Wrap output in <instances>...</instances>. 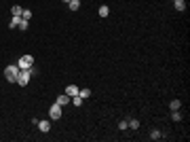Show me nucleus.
Wrapping results in <instances>:
<instances>
[{
    "label": "nucleus",
    "instance_id": "1",
    "mask_svg": "<svg viewBox=\"0 0 190 142\" xmlns=\"http://www.w3.org/2000/svg\"><path fill=\"white\" fill-rule=\"evenodd\" d=\"M17 74H19V66H17V64H8V66L4 68V79H6L8 83H15V81H17Z\"/></svg>",
    "mask_w": 190,
    "mask_h": 142
},
{
    "label": "nucleus",
    "instance_id": "2",
    "mask_svg": "<svg viewBox=\"0 0 190 142\" xmlns=\"http://www.w3.org/2000/svg\"><path fill=\"white\" fill-rule=\"evenodd\" d=\"M17 66H19V70H25V68L34 66V57L32 55H21L19 62H17Z\"/></svg>",
    "mask_w": 190,
    "mask_h": 142
},
{
    "label": "nucleus",
    "instance_id": "3",
    "mask_svg": "<svg viewBox=\"0 0 190 142\" xmlns=\"http://www.w3.org/2000/svg\"><path fill=\"white\" fill-rule=\"evenodd\" d=\"M49 117H51V121H57V119H61V106L55 102V104H51V108H49Z\"/></svg>",
    "mask_w": 190,
    "mask_h": 142
},
{
    "label": "nucleus",
    "instance_id": "4",
    "mask_svg": "<svg viewBox=\"0 0 190 142\" xmlns=\"http://www.w3.org/2000/svg\"><path fill=\"white\" fill-rule=\"evenodd\" d=\"M36 125H38V130H40L42 134H47L49 130H51V121H49V119H38Z\"/></svg>",
    "mask_w": 190,
    "mask_h": 142
},
{
    "label": "nucleus",
    "instance_id": "5",
    "mask_svg": "<svg viewBox=\"0 0 190 142\" xmlns=\"http://www.w3.org/2000/svg\"><path fill=\"white\" fill-rule=\"evenodd\" d=\"M70 100H72L70 95H68V94H63V95H59V98H57L55 102H57L59 106H68V102H70Z\"/></svg>",
    "mask_w": 190,
    "mask_h": 142
},
{
    "label": "nucleus",
    "instance_id": "6",
    "mask_svg": "<svg viewBox=\"0 0 190 142\" xmlns=\"http://www.w3.org/2000/svg\"><path fill=\"white\" fill-rule=\"evenodd\" d=\"M66 94L70 95V98H74V95H78V87H76V85H68V89H66Z\"/></svg>",
    "mask_w": 190,
    "mask_h": 142
},
{
    "label": "nucleus",
    "instance_id": "7",
    "mask_svg": "<svg viewBox=\"0 0 190 142\" xmlns=\"http://www.w3.org/2000/svg\"><path fill=\"white\" fill-rule=\"evenodd\" d=\"M78 95H80L83 100H87V98H91V89H89V87H83V89H78Z\"/></svg>",
    "mask_w": 190,
    "mask_h": 142
},
{
    "label": "nucleus",
    "instance_id": "8",
    "mask_svg": "<svg viewBox=\"0 0 190 142\" xmlns=\"http://www.w3.org/2000/svg\"><path fill=\"white\" fill-rule=\"evenodd\" d=\"M19 21H21V17H15V15H13V19L8 21V28H11V30H15V28L19 26Z\"/></svg>",
    "mask_w": 190,
    "mask_h": 142
},
{
    "label": "nucleus",
    "instance_id": "9",
    "mask_svg": "<svg viewBox=\"0 0 190 142\" xmlns=\"http://www.w3.org/2000/svg\"><path fill=\"white\" fill-rule=\"evenodd\" d=\"M68 6H70V11H78L80 9V0H70Z\"/></svg>",
    "mask_w": 190,
    "mask_h": 142
},
{
    "label": "nucleus",
    "instance_id": "10",
    "mask_svg": "<svg viewBox=\"0 0 190 142\" xmlns=\"http://www.w3.org/2000/svg\"><path fill=\"white\" fill-rule=\"evenodd\" d=\"M11 13H13V15H15V17H21V13H23V9H21V6H19V4H15V6H13V9H11Z\"/></svg>",
    "mask_w": 190,
    "mask_h": 142
},
{
    "label": "nucleus",
    "instance_id": "11",
    "mask_svg": "<svg viewBox=\"0 0 190 142\" xmlns=\"http://www.w3.org/2000/svg\"><path fill=\"white\" fill-rule=\"evenodd\" d=\"M108 15H110V9H108L106 4H101V6H99V17H108Z\"/></svg>",
    "mask_w": 190,
    "mask_h": 142
},
{
    "label": "nucleus",
    "instance_id": "12",
    "mask_svg": "<svg viewBox=\"0 0 190 142\" xmlns=\"http://www.w3.org/2000/svg\"><path fill=\"white\" fill-rule=\"evenodd\" d=\"M180 106H182L180 100H171V102H169V108H171V110H180Z\"/></svg>",
    "mask_w": 190,
    "mask_h": 142
},
{
    "label": "nucleus",
    "instance_id": "13",
    "mask_svg": "<svg viewBox=\"0 0 190 142\" xmlns=\"http://www.w3.org/2000/svg\"><path fill=\"white\" fill-rule=\"evenodd\" d=\"M175 11H186V2L184 0H175Z\"/></svg>",
    "mask_w": 190,
    "mask_h": 142
},
{
    "label": "nucleus",
    "instance_id": "14",
    "mask_svg": "<svg viewBox=\"0 0 190 142\" xmlns=\"http://www.w3.org/2000/svg\"><path fill=\"white\" fill-rule=\"evenodd\" d=\"M28 26H30V21L21 17V21H19V26H17V28H19V30H28Z\"/></svg>",
    "mask_w": 190,
    "mask_h": 142
},
{
    "label": "nucleus",
    "instance_id": "15",
    "mask_svg": "<svg viewBox=\"0 0 190 142\" xmlns=\"http://www.w3.org/2000/svg\"><path fill=\"white\" fill-rule=\"evenodd\" d=\"M70 102H72V104H74V106H80V104H83V102H85V100H83V98H80V95H74V98H72V100H70Z\"/></svg>",
    "mask_w": 190,
    "mask_h": 142
},
{
    "label": "nucleus",
    "instance_id": "16",
    "mask_svg": "<svg viewBox=\"0 0 190 142\" xmlns=\"http://www.w3.org/2000/svg\"><path fill=\"white\" fill-rule=\"evenodd\" d=\"M21 17L30 21V19H32V11H30V9H23V13H21Z\"/></svg>",
    "mask_w": 190,
    "mask_h": 142
},
{
    "label": "nucleus",
    "instance_id": "17",
    "mask_svg": "<svg viewBox=\"0 0 190 142\" xmlns=\"http://www.w3.org/2000/svg\"><path fill=\"white\" fill-rule=\"evenodd\" d=\"M129 127H131V130H137V127H140V121H137V119H131V121H129Z\"/></svg>",
    "mask_w": 190,
    "mask_h": 142
},
{
    "label": "nucleus",
    "instance_id": "18",
    "mask_svg": "<svg viewBox=\"0 0 190 142\" xmlns=\"http://www.w3.org/2000/svg\"><path fill=\"white\" fill-rule=\"evenodd\" d=\"M171 119H173V121H182V115H180L178 110H173V112H171Z\"/></svg>",
    "mask_w": 190,
    "mask_h": 142
},
{
    "label": "nucleus",
    "instance_id": "19",
    "mask_svg": "<svg viewBox=\"0 0 190 142\" xmlns=\"http://www.w3.org/2000/svg\"><path fill=\"white\" fill-rule=\"evenodd\" d=\"M129 127V121H118V130H127Z\"/></svg>",
    "mask_w": 190,
    "mask_h": 142
},
{
    "label": "nucleus",
    "instance_id": "20",
    "mask_svg": "<svg viewBox=\"0 0 190 142\" xmlns=\"http://www.w3.org/2000/svg\"><path fill=\"white\" fill-rule=\"evenodd\" d=\"M150 138H152V140H158V138H161V132H158V130H154V132L150 134Z\"/></svg>",
    "mask_w": 190,
    "mask_h": 142
},
{
    "label": "nucleus",
    "instance_id": "21",
    "mask_svg": "<svg viewBox=\"0 0 190 142\" xmlns=\"http://www.w3.org/2000/svg\"><path fill=\"white\" fill-rule=\"evenodd\" d=\"M63 2H70V0H63Z\"/></svg>",
    "mask_w": 190,
    "mask_h": 142
},
{
    "label": "nucleus",
    "instance_id": "22",
    "mask_svg": "<svg viewBox=\"0 0 190 142\" xmlns=\"http://www.w3.org/2000/svg\"><path fill=\"white\" fill-rule=\"evenodd\" d=\"M173 2H175V0H173Z\"/></svg>",
    "mask_w": 190,
    "mask_h": 142
}]
</instances>
